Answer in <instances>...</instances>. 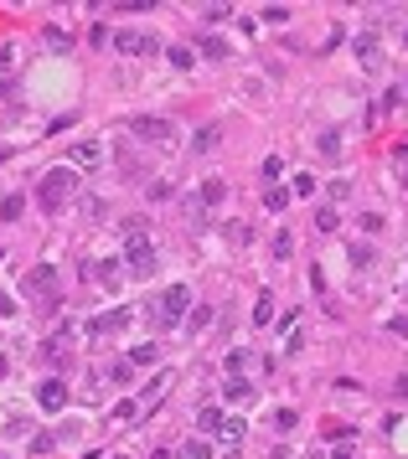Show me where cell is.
I'll return each mask as SVG.
<instances>
[{
    "label": "cell",
    "instance_id": "obj_7",
    "mask_svg": "<svg viewBox=\"0 0 408 459\" xmlns=\"http://www.w3.org/2000/svg\"><path fill=\"white\" fill-rule=\"evenodd\" d=\"M26 289H31V294H41V299H57V274H52L47 264L31 269V274H26Z\"/></svg>",
    "mask_w": 408,
    "mask_h": 459
},
{
    "label": "cell",
    "instance_id": "obj_10",
    "mask_svg": "<svg viewBox=\"0 0 408 459\" xmlns=\"http://www.w3.org/2000/svg\"><path fill=\"white\" fill-rule=\"evenodd\" d=\"M357 57H362V68H367V73H377L382 47H377V36H372V31H367V36H357Z\"/></svg>",
    "mask_w": 408,
    "mask_h": 459
},
{
    "label": "cell",
    "instance_id": "obj_14",
    "mask_svg": "<svg viewBox=\"0 0 408 459\" xmlns=\"http://www.w3.org/2000/svg\"><path fill=\"white\" fill-rule=\"evenodd\" d=\"M197 52H202L207 62H223V57H228V41H223V36H202V41H197Z\"/></svg>",
    "mask_w": 408,
    "mask_h": 459
},
{
    "label": "cell",
    "instance_id": "obj_29",
    "mask_svg": "<svg viewBox=\"0 0 408 459\" xmlns=\"http://www.w3.org/2000/svg\"><path fill=\"white\" fill-rule=\"evenodd\" d=\"M290 253H295V237L279 232V237H274V258H290Z\"/></svg>",
    "mask_w": 408,
    "mask_h": 459
},
{
    "label": "cell",
    "instance_id": "obj_24",
    "mask_svg": "<svg viewBox=\"0 0 408 459\" xmlns=\"http://www.w3.org/2000/svg\"><path fill=\"white\" fill-rule=\"evenodd\" d=\"M336 222H341V217H336V207H320V212H315V227H320V232H331Z\"/></svg>",
    "mask_w": 408,
    "mask_h": 459
},
{
    "label": "cell",
    "instance_id": "obj_26",
    "mask_svg": "<svg viewBox=\"0 0 408 459\" xmlns=\"http://www.w3.org/2000/svg\"><path fill=\"white\" fill-rule=\"evenodd\" d=\"M290 196H295V191H269V196H264V207H269V212H285V207H290Z\"/></svg>",
    "mask_w": 408,
    "mask_h": 459
},
{
    "label": "cell",
    "instance_id": "obj_11",
    "mask_svg": "<svg viewBox=\"0 0 408 459\" xmlns=\"http://www.w3.org/2000/svg\"><path fill=\"white\" fill-rule=\"evenodd\" d=\"M218 145H223V129H218V124L197 129V140H191V150H197V155H207V150H218Z\"/></svg>",
    "mask_w": 408,
    "mask_h": 459
},
{
    "label": "cell",
    "instance_id": "obj_30",
    "mask_svg": "<svg viewBox=\"0 0 408 459\" xmlns=\"http://www.w3.org/2000/svg\"><path fill=\"white\" fill-rule=\"evenodd\" d=\"M264 21H269V26H285L290 11H285V6H269V11H264Z\"/></svg>",
    "mask_w": 408,
    "mask_h": 459
},
{
    "label": "cell",
    "instance_id": "obj_1",
    "mask_svg": "<svg viewBox=\"0 0 408 459\" xmlns=\"http://www.w3.org/2000/svg\"><path fill=\"white\" fill-rule=\"evenodd\" d=\"M68 191H78V170H73V165H57V170H47V176H41L36 202L47 207V212H62V207H68Z\"/></svg>",
    "mask_w": 408,
    "mask_h": 459
},
{
    "label": "cell",
    "instance_id": "obj_21",
    "mask_svg": "<svg viewBox=\"0 0 408 459\" xmlns=\"http://www.w3.org/2000/svg\"><path fill=\"white\" fill-rule=\"evenodd\" d=\"M320 155H326V160L341 155V135H336V129H331V135H320Z\"/></svg>",
    "mask_w": 408,
    "mask_h": 459
},
{
    "label": "cell",
    "instance_id": "obj_33",
    "mask_svg": "<svg viewBox=\"0 0 408 459\" xmlns=\"http://www.w3.org/2000/svg\"><path fill=\"white\" fill-rule=\"evenodd\" d=\"M223 16H233L228 6H202V21H223Z\"/></svg>",
    "mask_w": 408,
    "mask_h": 459
},
{
    "label": "cell",
    "instance_id": "obj_22",
    "mask_svg": "<svg viewBox=\"0 0 408 459\" xmlns=\"http://www.w3.org/2000/svg\"><path fill=\"white\" fill-rule=\"evenodd\" d=\"M165 387H170V371H160V377L145 387V403H160V392H165Z\"/></svg>",
    "mask_w": 408,
    "mask_h": 459
},
{
    "label": "cell",
    "instance_id": "obj_20",
    "mask_svg": "<svg viewBox=\"0 0 408 459\" xmlns=\"http://www.w3.org/2000/svg\"><path fill=\"white\" fill-rule=\"evenodd\" d=\"M155 346H135V351H130V366H155Z\"/></svg>",
    "mask_w": 408,
    "mask_h": 459
},
{
    "label": "cell",
    "instance_id": "obj_36",
    "mask_svg": "<svg viewBox=\"0 0 408 459\" xmlns=\"http://www.w3.org/2000/svg\"><path fill=\"white\" fill-rule=\"evenodd\" d=\"M150 459H165V454H150Z\"/></svg>",
    "mask_w": 408,
    "mask_h": 459
},
{
    "label": "cell",
    "instance_id": "obj_19",
    "mask_svg": "<svg viewBox=\"0 0 408 459\" xmlns=\"http://www.w3.org/2000/svg\"><path fill=\"white\" fill-rule=\"evenodd\" d=\"M269 320H274V299L259 294V304H253V325H269Z\"/></svg>",
    "mask_w": 408,
    "mask_h": 459
},
{
    "label": "cell",
    "instance_id": "obj_9",
    "mask_svg": "<svg viewBox=\"0 0 408 459\" xmlns=\"http://www.w3.org/2000/svg\"><path fill=\"white\" fill-rule=\"evenodd\" d=\"M36 403L47 408V413H57L62 403H68V387H62L57 377H52V382H41V387H36Z\"/></svg>",
    "mask_w": 408,
    "mask_h": 459
},
{
    "label": "cell",
    "instance_id": "obj_31",
    "mask_svg": "<svg viewBox=\"0 0 408 459\" xmlns=\"http://www.w3.org/2000/svg\"><path fill=\"white\" fill-rule=\"evenodd\" d=\"M326 191H331V202H347V196H352V186H347V181H331Z\"/></svg>",
    "mask_w": 408,
    "mask_h": 459
},
{
    "label": "cell",
    "instance_id": "obj_8",
    "mask_svg": "<svg viewBox=\"0 0 408 459\" xmlns=\"http://www.w3.org/2000/svg\"><path fill=\"white\" fill-rule=\"evenodd\" d=\"M223 196H228V181H218V176H212V181H202V186H197V212L223 207Z\"/></svg>",
    "mask_w": 408,
    "mask_h": 459
},
{
    "label": "cell",
    "instance_id": "obj_15",
    "mask_svg": "<svg viewBox=\"0 0 408 459\" xmlns=\"http://www.w3.org/2000/svg\"><path fill=\"white\" fill-rule=\"evenodd\" d=\"M223 423H228V418H223L218 408H202V413H197V428H202V433H223Z\"/></svg>",
    "mask_w": 408,
    "mask_h": 459
},
{
    "label": "cell",
    "instance_id": "obj_5",
    "mask_svg": "<svg viewBox=\"0 0 408 459\" xmlns=\"http://www.w3.org/2000/svg\"><path fill=\"white\" fill-rule=\"evenodd\" d=\"M160 310H165V320L191 315V289H186V284H170V289L160 294Z\"/></svg>",
    "mask_w": 408,
    "mask_h": 459
},
{
    "label": "cell",
    "instance_id": "obj_25",
    "mask_svg": "<svg viewBox=\"0 0 408 459\" xmlns=\"http://www.w3.org/2000/svg\"><path fill=\"white\" fill-rule=\"evenodd\" d=\"M243 366H248V351H243V346H233V351H228V371H233V377H238Z\"/></svg>",
    "mask_w": 408,
    "mask_h": 459
},
{
    "label": "cell",
    "instance_id": "obj_3",
    "mask_svg": "<svg viewBox=\"0 0 408 459\" xmlns=\"http://www.w3.org/2000/svg\"><path fill=\"white\" fill-rule=\"evenodd\" d=\"M130 129H135V135L145 140V145H176V124H170V119H150V114H140V119H130Z\"/></svg>",
    "mask_w": 408,
    "mask_h": 459
},
{
    "label": "cell",
    "instance_id": "obj_16",
    "mask_svg": "<svg viewBox=\"0 0 408 459\" xmlns=\"http://www.w3.org/2000/svg\"><path fill=\"white\" fill-rule=\"evenodd\" d=\"M223 398H228V403H248V398H253V387H248L243 377H233V382L223 387Z\"/></svg>",
    "mask_w": 408,
    "mask_h": 459
},
{
    "label": "cell",
    "instance_id": "obj_35",
    "mask_svg": "<svg viewBox=\"0 0 408 459\" xmlns=\"http://www.w3.org/2000/svg\"><path fill=\"white\" fill-rule=\"evenodd\" d=\"M331 459H352V439H341V444H336V454H331Z\"/></svg>",
    "mask_w": 408,
    "mask_h": 459
},
{
    "label": "cell",
    "instance_id": "obj_23",
    "mask_svg": "<svg viewBox=\"0 0 408 459\" xmlns=\"http://www.w3.org/2000/svg\"><path fill=\"white\" fill-rule=\"evenodd\" d=\"M295 423H300V418H295V408H279V413H274V433H290Z\"/></svg>",
    "mask_w": 408,
    "mask_h": 459
},
{
    "label": "cell",
    "instance_id": "obj_28",
    "mask_svg": "<svg viewBox=\"0 0 408 459\" xmlns=\"http://www.w3.org/2000/svg\"><path fill=\"white\" fill-rule=\"evenodd\" d=\"M181 454H186V459H212V444H202V439H191V444H186Z\"/></svg>",
    "mask_w": 408,
    "mask_h": 459
},
{
    "label": "cell",
    "instance_id": "obj_27",
    "mask_svg": "<svg viewBox=\"0 0 408 459\" xmlns=\"http://www.w3.org/2000/svg\"><path fill=\"white\" fill-rule=\"evenodd\" d=\"M21 207H26L21 196H6V202H0V217H6V222H16V217H21Z\"/></svg>",
    "mask_w": 408,
    "mask_h": 459
},
{
    "label": "cell",
    "instance_id": "obj_34",
    "mask_svg": "<svg viewBox=\"0 0 408 459\" xmlns=\"http://www.w3.org/2000/svg\"><path fill=\"white\" fill-rule=\"evenodd\" d=\"M11 62H16V47L6 41V47H0V73H11Z\"/></svg>",
    "mask_w": 408,
    "mask_h": 459
},
{
    "label": "cell",
    "instance_id": "obj_38",
    "mask_svg": "<svg viewBox=\"0 0 408 459\" xmlns=\"http://www.w3.org/2000/svg\"><path fill=\"white\" fill-rule=\"evenodd\" d=\"M109 459H124V454H109Z\"/></svg>",
    "mask_w": 408,
    "mask_h": 459
},
{
    "label": "cell",
    "instance_id": "obj_4",
    "mask_svg": "<svg viewBox=\"0 0 408 459\" xmlns=\"http://www.w3.org/2000/svg\"><path fill=\"white\" fill-rule=\"evenodd\" d=\"M114 52H124V57H150V52H155V36L124 26V31H114Z\"/></svg>",
    "mask_w": 408,
    "mask_h": 459
},
{
    "label": "cell",
    "instance_id": "obj_37",
    "mask_svg": "<svg viewBox=\"0 0 408 459\" xmlns=\"http://www.w3.org/2000/svg\"><path fill=\"white\" fill-rule=\"evenodd\" d=\"M310 459H326V454H310Z\"/></svg>",
    "mask_w": 408,
    "mask_h": 459
},
{
    "label": "cell",
    "instance_id": "obj_6",
    "mask_svg": "<svg viewBox=\"0 0 408 459\" xmlns=\"http://www.w3.org/2000/svg\"><path fill=\"white\" fill-rule=\"evenodd\" d=\"M73 165H78V170H98V165H103V145H98V140H78V145H73Z\"/></svg>",
    "mask_w": 408,
    "mask_h": 459
},
{
    "label": "cell",
    "instance_id": "obj_17",
    "mask_svg": "<svg viewBox=\"0 0 408 459\" xmlns=\"http://www.w3.org/2000/svg\"><path fill=\"white\" fill-rule=\"evenodd\" d=\"M165 57H170V68H181V73H191V62H197L191 47H165Z\"/></svg>",
    "mask_w": 408,
    "mask_h": 459
},
{
    "label": "cell",
    "instance_id": "obj_12",
    "mask_svg": "<svg viewBox=\"0 0 408 459\" xmlns=\"http://www.w3.org/2000/svg\"><path fill=\"white\" fill-rule=\"evenodd\" d=\"M181 325H186V336H202V331H212V310H207V304H197Z\"/></svg>",
    "mask_w": 408,
    "mask_h": 459
},
{
    "label": "cell",
    "instance_id": "obj_2",
    "mask_svg": "<svg viewBox=\"0 0 408 459\" xmlns=\"http://www.w3.org/2000/svg\"><path fill=\"white\" fill-rule=\"evenodd\" d=\"M124 264L135 269V279L155 274V248H150V237L140 232V222H130V237H124Z\"/></svg>",
    "mask_w": 408,
    "mask_h": 459
},
{
    "label": "cell",
    "instance_id": "obj_18",
    "mask_svg": "<svg viewBox=\"0 0 408 459\" xmlns=\"http://www.w3.org/2000/svg\"><path fill=\"white\" fill-rule=\"evenodd\" d=\"M223 439H228V444H243V439H248L243 418H228V423H223Z\"/></svg>",
    "mask_w": 408,
    "mask_h": 459
},
{
    "label": "cell",
    "instance_id": "obj_32",
    "mask_svg": "<svg viewBox=\"0 0 408 459\" xmlns=\"http://www.w3.org/2000/svg\"><path fill=\"white\" fill-rule=\"evenodd\" d=\"M228 237H233L238 248H248V227H243V222H233V227H228Z\"/></svg>",
    "mask_w": 408,
    "mask_h": 459
},
{
    "label": "cell",
    "instance_id": "obj_13",
    "mask_svg": "<svg viewBox=\"0 0 408 459\" xmlns=\"http://www.w3.org/2000/svg\"><path fill=\"white\" fill-rule=\"evenodd\" d=\"M124 320H130V310H114V315H98V320L88 325V331H93V336H109V331H119Z\"/></svg>",
    "mask_w": 408,
    "mask_h": 459
}]
</instances>
